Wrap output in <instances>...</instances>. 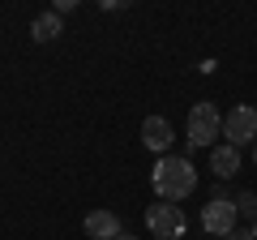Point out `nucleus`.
I'll use <instances>...</instances> for the list:
<instances>
[{"label":"nucleus","instance_id":"nucleus-12","mask_svg":"<svg viewBox=\"0 0 257 240\" xmlns=\"http://www.w3.org/2000/svg\"><path fill=\"white\" fill-rule=\"evenodd\" d=\"M253 163H257V142H253Z\"/></svg>","mask_w":257,"mask_h":240},{"label":"nucleus","instance_id":"nucleus-10","mask_svg":"<svg viewBox=\"0 0 257 240\" xmlns=\"http://www.w3.org/2000/svg\"><path fill=\"white\" fill-rule=\"evenodd\" d=\"M236 210L248 214V219H257V193H240L236 197Z\"/></svg>","mask_w":257,"mask_h":240},{"label":"nucleus","instance_id":"nucleus-2","mask_svg":"<svg viewBox=\"0 0 257 240\" xmlns=\"http://www.w3.org/2000/svg\"><path fill=\"white\" fill-rule=\"evenodd\" d=\"M223 133V116L214 103H193L189 107V142L193 146H210L214 150V138Z\"/></svg>","mask_w":257,"mask_h":240},{"label":"nucleus","instance_id":"nucleus-13","mask_svg":"<svg viewBox=\"0 0 257 240\" xmlns=\"http://www.w3.org/2000/svg\"><path fill=\"white\" fill-rule=\"evenodd\" d=\"M116 240H138V236H116Z\"/></svg>","mask_w":257,"mask_h":240},{"label":"nucleus","instance_id":"nucleus-11","mask_svg":"<svg viewBox=\"0 0 257 240\" xmlns=\"http://www.w3.org/2000/svg\"><path fill=\"white\" fill-rule=\"evenodd\" d=\"M223 240H257V236H253V231H248V227H236V231H231V236H223Z\"/></svg>","mask_w":257,"mask_h":240},{"label":"nucleus","instance_id":"nucleus-6","mask_svg":"<svg viewBox=\"0 0 257 240\" xmlns=\"http://www.w3.org/2000/svg\"><path fill=\"white\" fill-rule=\"evenodd\" d=\"M172 125H167L163 116H146L142 120V142H146L150 150H159V155H167V146H172Z\"/></svg>","mask_w":257,"mask_h":240},{"label":"nucleus","instance_id":"nucleus-7","mask_svg":"<svg viewBox=\"0 0 257 240\" xmlns=\"http://www.w3.org/2000/svg\"><path fill=\"white\" fill-rule=\"evenodd\" d=\"M86 236H94V240H116V236H124L120 231V219L111 210H90L86 214Z\"/></svg>","mask_w":257,"mask_h":240},{"label":"nucleus","instance_id":"nucleus-3","mask_svg":"<svg viewBox=\"0 0 257 240\" xmlns=\"http://www.w3.org/2000/svg\"><path fill=\"white\" fill-rule=\"evenodd\" d=\"M223 138L236 150H244L248 142H257V107H248V103L231 107L227 116H223Z\"/></svg>","mask_w":257,"mask_h":240},{"label":"nucleus","instance_id":"nucleus-9","mask_svg":"<svg viewBox=\"0 0 257 240\" xmlns=\"http://www.w3.org/2000/svg\"><path fill=\"white\" fill-rule=\"evenodd\" d=\"M30 35H35L39 43H52V39H60V35H64V22H60V13H56V9L39 13V18L30 22Z\"/></svg>","mask_w":257,"mask_h":240},{"label":"nucleus","instance_id":"nucleus-14","mask_svg":"<svg viewBox=\"0 0 257 240\" xmlns=\"http://www.w3.org/2000/svg\"><path fill=\"white\" fill-rule=\"evenodd\" d=\"M253 236H257V227H253Z\"/></svg>","mask_w":257,"mask_h":240},{"label":"nucleus","instance_id":"nucleus-5","mask_svg":"<svg viewBox=\"0 0 257 240\" xmlns=\"http://www.w3.org/2000/svg\"><path fill=\"white\" fill-rule=\"evenodd\" d=\"M236 202H227V197H210V202L202 206V227L210 231V236H231L236 231Z\"/></svg>","mask_w":257,"mask_h":240},{"label":"nucleus","instance_id":"nucleus-1","mask_svg":"<svg viewBox=\"0 0 257 240\" xmlns=\"http://www.w3.org/2000/svg\"><path fill=\"white\" fill-rule=\"evenodd\" d=\"M150 185H155L159 202H184L197 189V167L180 155H159L155 172H150Z\"/></svg>","mask_w":257,"mask_h":240},{"label":"nucleus","instance_id":"nucleus-8","mask_svg":"<svg viewBox=\"0 0 257 240\" xmlns=\"http://www.w3.org/2000/svg\"><path fill=\"white\" fill-rule=\"evenodd\" d=\"M210 167H214V176H219V180H231V176L240 172V150L227 146V142H223V146H214V150H210Z\"/></svg>","mask_w":257,"mask_h":240},{"label":"nucleus","instance_id":"nucleus-4","mask_svg":"<svg viewBox=\"0 0 257 240\" xmlns=\"http://www.w3.org/2000/svg\"><path fill=\"white\" fill-rule=\"evenodd\" d=\"M146 227L155 231L159 240H180L184 236V210L176 202H155L146 210Z\"/></svg>","mask_w":257,"mask_h":240}]
</instances>
